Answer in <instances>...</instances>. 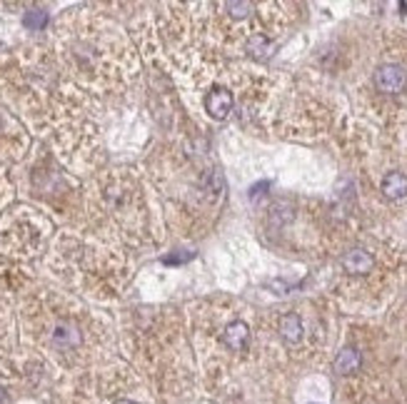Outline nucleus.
I'll use <instances>...</instances> for the list:
<instances>
[{"instance_id":"nucleus-1","label":"nucleus","mask_w":407,"mask_h":404,"mask_svg":"<svg viewBox=\"0 0 407 404\" xmlns=\"http://www.w3.org/2000/svg\"><path fill=\"white\" fill-rule=\"evenodd\" d=\"M375 85H377L380 93H387V95H395L400 90H405L407 85V72L402 65H380L377 72H375Z\"/></svg>"},{"instance_id":"nucleus-2","label":"nucleus","mask_w":407,"mask_h":404,"mask_svg":"<svg viewBox=\"0 0 407 404\" xmlns=\"http://www.w3.org/2000/svg\"><path fill=\"white\" fill-rule=\"evenodd\" d=\"M205 110L215 120H225L227 113L232 110V95L225 88H218L205 98Z\"/></svg>"},{"instance_id":"nucleus-3","label":"nucleus","mask_w":407,"mask_h":404,"mask_svg":"<svg viewBox=\"0 0 407 404\" xmlns=\"http://www.w3.org/2000/svg\"><path fill=\"white\" fill-rule=\"evenodd\" d=\"M342 267H345L350 274H365L372 270V255H370L368 250L355 247V250L345 252V257H342Z\"/></svg>"},{"instance_id":"nucleus-4","label":"nucleus","mask_w":407,"mask_h":404,"mask_svg":"<svg viewBox=\"0 0 407 404\" xmlns=\"http://www.w3.org/2000/svg\"><path fill=\"white\" fill-rule=\"evenodd\" d=\"M248 337H250V329L245 322H232L225 327V332H223V342L230 347V350H245L248 347Z\"/></svg>"},{"instance_id":"nucleus-5","label":"nucleus","mask_w":407,"mask_h":404,"mask_svg":"<svg viewBox=\"0 0 407 404\" xmlns=\"http://www.w3.org/2000/svg\"><path fill=\"white\" fill-rule=\"evenodd\" d=\"M360 365H363V357L355 347H345L340 355L335 357V372L337 374H352V372H358Z\"/></svg>"},{"instance_id":"nucleus-6","label":"nucleus","mask_w":407,"mask_h":404,"mask_svg":"<svg viewBox=\"0 0 407 404\" xmlns=\"http://www.w3.org/2000/svg\"><path fill=\"white\" fill-rule=\"evenodd\" d=\"M280 334L285 342L295 344L303 339V320H300V315H295V312H290V315H285L280 320Z\"/></svg>"},{"instance_id":"nucleus-7","label":"nucleus","mask_w":407,"mask_h":404,"mask_svg":"<svg viewBox=\"0 0 407 404\" xmlns=\"http://www.w3.org/2000/svg\"><path fill=\"white\" fill-rule=\"evenodd\" d=\"M382 192H385V197H390V200H400V197L407 195V177L402 175V172H390V175H385V180H382Z\"/></svg>"},{"instance_id":"nucleus-8","label":"nucleus","mask_w":407,"mask_h":404,"mask_svg":"<svg viewBox=\"0 0 407 404\" xmlns=\"http://www.w3.org/2000/svg\"><path fill=\"white\" fill-rule=\"evenodd\" d=\"M23 23H25L28 30H43V27L48 25V13H45V11H30V13H25Z\"/></svg>"},{"instance_id":"nucleus-9","label":"nucleus","mask_w":407,"mask_h":404,"mask_svg":"<svg viewBox=\"0 0 407 404\" xmlns=\"http://www.w3.org/2000/svg\"><path fill=\"white\" fill-rule=\"evenodd\" d=\"M56 342L58 344H77V329L75 327H70V324H58V329H56Z\"/></svg>"},{"instance_id":"nucleus-10","label":"nucleus","mask_w":407,"mask_h":404,"mask_svg":"<svg viewBox=\"0 0 407 404\" xmlns=\"http://www.w3.org/2000/svg\"><path fill=\"white\" fill-rule=\"evenodd\" d=\"M250 50H253L258 58H268L273 50H275V45L273 43H268V40L263 38V35H255L253 38V43H250Z\"/></svg>"},{"instance_id":"nucleus-11","label":"nucleus","mask_w":407,"mask_h":404,"mask_svg":"<svg viewBox=\"0 0 407 404\" xmlns=\"http://www.w3.org/2000/svg\"><path fill=\"white\" fill-rule=\"evenodd\" d=\"M227 11H230L232 18H245L253 11V6L250 3H227Z\"/></svg>"},{"instance_id":"nucleus-12","label":"nucleus","mask_w":407,"mask_h":404,"mask_svg":"<svg viewBox=\"0 0 407 404\" xmlns=\"http://www.w3.org/2000/svg\"><path fill=\"white\" fill-rule=\"evenodd\" d=\"M115 404H135V402H130V399H120V402H115Z\"/></svg>"},{"instance_id":"nucleus-13","label":"nucleus","mask_w":407,"mask_h":404,"mask_svg":"<svg viewBox=\"0 0 407 404\" xmlns=\"http://www.w3.org/2000/svg\"><path fill=\"white\" fill-rule=\"evenodd\" d=\"M0 404H3V389H0Z\"/></svg>"}]
</instances>
